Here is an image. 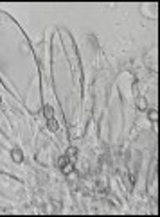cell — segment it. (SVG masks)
Masks as SVG:
<instances>
[{
	"label": "cell",
	"mask_w": 160,
	"mask_h": 217,
	"mask_svg": "<svg viewBox=\"0 0 160 217\" xmlns=\"http://www.w3.org/2000/svg\"><path fill=\"white\" fill-rule=\"evenodd\" d=\"M147 117H149V120H153V122H155V120L158 119V113H156V111H149V113H147Z\"/></svg>",
	"instance_id": "cell-7"
},
{
	"label": "cell",
	"mask_w": 160,
	"mask_h": 217,
	"mask_svg": "<svg viewBox=\"0 0 160 217\" xmlns=\"http://www.w3.org/2000/svg\"><path fill=\"white\" fill-rule=\"evenodd\" d=\"M70 171H72V163H70V161H69V163H67V165L63 167V172H65V174H69Z\"/></svg>",
	"instance_id": "cell-8"
},
{
	"label": "cell",
	"mask_w": 160,
	"mask_h": 217,
	"mask_svg": "<svg viewBox=\"0 0 160 217\" xmlns=\"http://www.w3.org/2000/svg\"><path fill=\"white\" fill-rule=\"evenodd\" d=\"M146 106H147V102H146V99H142V97H140V99L137 100V108H139V110H144V108H146Z\"/></svg>",
	"instance_id": "cell-6"
},
{
	"label": "cell",
	"mask_w": 160,
	"mask_h": 217,
	"mask_svg": "<svg viewBox=\"0 0 160 217\" xmlns=\"http://www.w3.org/2000/svg\"><path fill=\"white\" fill-rule=\"evenodd\" d=\"M43 113H45L47 120L52 119V117H54V110H52V106H45V108H43Z\"/></svg>",
	"instance_id": "cell-4"
},
{
	"label": "cell",
	"mask_w": 160,
	"mask_h": 217,
	"mask_svg": "<svg viewBox=\"0 0 160 217\" xmlns=\"http://www.w3.org/2000/svg\"><path fill=\"white\" fill-rule=\"evenodd\" d=\"M0 102H2V99H0Z\"/></svg>",
	"instance_id": "cell-9"
},
{
	"label": "cell",
	"mask_w": 160,
	"mask_h": 217,
	"mask_svg": "<svg viewBox=\"0 0 160 217\" xmlns=\"http://www.w3.org/2000/svg\"><path fill=\"white\" fill-rule=\"evenodd\" d=\"M13 160L16 161V163H22L24 161V154H22L20 149H13Z\"/></svg>",
	"instance_id": "cell-2"
},
{
	"label": "cell",
	"mask_w": 160,
	"mask_h": 217,
	"mask_svg": "<svg viewBox=\"0 0 160 217\" xmlns=\"http://www.w3.org/2000/svg\"><path fill=\"white\" fill-rule=\"evenodd\" d=\"M65 156L69 158V161H70V163H74V161H76V156H77V149H76V147H69Z\"/></svg>",
	"instance_id": "cell-1"
},
{
	"label": "cell",
	"mask_w": 160,
	"mask_h": 217,
	"mask_svg": "<svg viewBox=\"0 0 160 217\" xmlns=\"http://www.w3.org/2000/svg\"><path fill=\"white\" fill-rule=\"evenodd\" d=\"M67 163H69V158H67V156H61V158L58 160V167H61V169H63Z\"/></svg>",
	"instance_id": "cell-5"
},
{
	"label": "cell",
	"mask_w": 160,
	"mask_h": 217,
	"mask_svg": "<svg viewBox=\"0 0 160 217\" xmlns=\"http://www.w3.org/2000/svg\"><path fill=\"white\" fill-rule=\"evenodd\" d=\"M47 126H49V129H50V131H58V128H60V124H58V120H56L54 117H52V119H49Z\"/></svg>",
	"instance_id": "cell-3"
}]
</instances>
